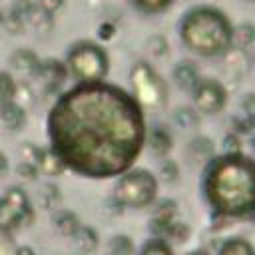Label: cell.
<instances>
[{
	"label": "cell",
	"mask_w": 255,
	"mask_h": 255,
	"mask_svg": "<svg viewBox=\"0 0 255 255\" xmlns=\"http://www.w3.org/2000/svg\"><path fill=\"white\" fill-rule=\"evenodd\" d=\"M0 116H2L4 124H6L8 128H12V129H18V128L24 124V120H26L24 110H22L20 106L12 104V102H8V104H4V106L0 108Z\"/></svg>",
	"instance_id": "cell-10"
},
{
	"label": "cell",
	"mask_w": 255,
	"mask_h": 255,
	"mask_svg": "<svg viewBox=\"0 0 255 255\" xmlns=\"http://www.w3.org/2000/svg\"><path fill=\"white\" fill-rule=\"evenodd\" d=\"M151 145H153V149L155 151H165L167 147H169V135L165 133V131H161V129H155L153 133H151Z\"/></svg>",
	"instance_id": "cell-16"
},
{
	"label": "cell",
	"mask_w": 255,
	"mask_h": 255,
	"mask_svg": "<svg viewBox=\"0 0 255 255\" xmlns=\"http://www.w3.org/2000/svg\"><path fill=\"white\" fill-rule=\"evenodd\" d=\"M245 110H247V114H249V116H253V118H255V94H251V96L245 100Z\"/></svg>",
	"instance_id": "cell-20"
},
{
	"label": "cell",
	"mask_w": 255,
	"mask_h": 255,
	"mask_svg": "<svg viewBox=\"0 0 255 255\" xmlns=\"http://www.w3.org/2000/svg\"><path fill=\"white\" fill-rule=\"evenodd\" d=\"M235 38H237V42H239L241 46L251 44V42L255 40V30H253V26H247V24L239 26V28L235 30Z\"/></svg>",
	"instance_id": "cell-15"
},
{
	"label": "cell",
	"mask_w": 255,
	"mask_h": 255,
	"mask_svg": "<svg viewBox=\"0 0 255 255\" xmlns=\"http://www.w3.org/2000/svg\"><path fill=\"white\" fill-rule=\"evenodd\" d=\"M195 104L205 114H215L225 104V92L223 88L213 80H203L195 88Z\"/></svg>",
	"instance_id": "cell-8"
},
{
	"label": "cell",
	"mask_w": 255,
	"mask_h": 255,
	"mask_svg": "<svg viewBox=\"0 0 255 255\" xmlns=\"http://www.w3.org/2000/svg\"><path fill=\"white\" fill-rule=\"evenodd\" d=\"M219 255H253V249L247 241L243 239H233L229 243L223 245V249L219 251Z\"/></svg>",
	"instance_id": "cell-12"
},
{
	"label": "cell",
	"mask_w": 255,
	"mask_h": 255,
	"mask_svg": "<svg viewBox=\"0 0 255 255\" xmlns=\"http://www.w3.org/2000/svg\"><path fill=\"white\" fill-rule=\"evenodd\" d=\"M191 255H205V253H191Z\"/></svg>",
	"instance_id": "cell-23"
},
{
	"label": "cell",
	"mask_w": 255,
	"mask_h": 255,
	"mask_svg": "<svg viewBox=\"0 0 255 255\" xmlns=\"http://www.w3.org/2000/svg\"><path fill=\"white\" fill-rule=\"evenodd\" d=\"M60 4H62V0H40V8L44 12H54Z\"/></svg>",
	"instance_id": "cell-19"
},
{
	"label": "cell",
	"mask_w": 255,
	"mask_h": 255,
	"mask_svg": "<svg viewBox=\"0 0 255 255\" xmlns=\"http://www.w3.org/2000/svg\"><path fill=\"white\" fill-rule=\"evenodd\" d=\"M28 213V199L20 189H10L0 197V229H14Z\"/></svg>",
	"instance_id": "cell-7"
},
{
	"label": "cell",
	"mask_w": 255,
	"mask_h": 255,
	"mask_svg": "<svg viewBox=\"0 0 255 255\" xmlns=\"http://www.w3.org/2000/svg\"><path fill=\"white\" fill-rule=\"evenodd\" d=\"M12 64H14L18 70H30V68H36V66H38L36 58H34L30 52H18V54H14Z\"/></svg>",
	"instance_id": "cell-14"
},
{
	"label": "cell",
	"mask_w": 255,
	"mask_h": 255,
	"mask_svg": "<svg viewBox=\"0 0 255 255\" xmlns=\"http://www.w3.org/2000/svg\"><path fill=\"white\" fill-rule=\"evenodd\" d=\"M70 68L78 78L94 82L106 74V56L100 48L84 44L70 54Z\"/></svg>",
	"instance_id": "cell-6"
},
{
	"label": "cell",
	"mask_w": 255,
	"mask_h": 255,
	"mask_svg": "<svg viewBox=\"0 0 255 255\" xmlns=\"http://www.w3.org/2000/svg\"><path fill=\"white\" fill-rule=\"evenodd\" d=\"M251 2H253V0H251Z\"/></svg>",
	"instance_id": "cell-24"
},
{
	"label": "cell",
	"mask_w": 255,
	"mask_h": 255,
	"mask_svg": "<svg viewBox=\"0 0 255 255\" xmlns=\"http://www.w3.org/2000/svg\"><path fill=\"white\" fill-rule=\"evenodd\" d=\"M131 84L135 90V96L145 106H161L165 102V84L163 80L143 62L135 64L131 70Z\"/></svg>",
	"instance_id": "cell-5"
},
{
	"label": "cell",
	"mask_w": 255,
	"mask_h": 255,
	"mask_svg": "<svg viewBox=\"0 0 255 255\" xmlns=\"http://www.w3.org/2000/svg\"><path fill=\"white\" fill-rule=\"evenodd\" d=\"M141 255H171V249L163 241H151L143 247Z\"/></svg>",
	"instance_id": "cell-17"
},
{
	"label": "cell",
	"mask_w": 255,
	"mask_h": 255,
	"mask_svg": "<svg viewBox=\"0 0 255 255\" xmlns=\"http://www.w3.org/2000/svg\"><path fill=\"white\" fill-rule=\"evenodd\" d=\"M0 255H8V253H6V249H4V245H2V243H0Z\"/></svg>",
	"instance_id": "cell-22"
},
{
	"label": "cell",
	"mask_w": 255,
	"mask_h": 255,
	"mask_svg": "<svg viewBox=\"0 0 255 255\" xmlns=\"http://www.w3.org/2000/svg\"><path fill=\"white\" fill-rule=\"evenodd\" d=\"M143 10H151V12H155V10H161V8H165L171 0H135Z\"/></svg>",
	"instance_id": "cell-18"
},
{
	"label": "cell",
	"mask_w": 255,
	"mask_h": 255,
	"mask_svg": "<svg viewBox=\"0 0 255 255\" xmlns=\"http://www.w3.org/2000/svg\"><path fill=\"white\" fill-rule=\"evenodd\" d=\"M12 96H14V82L10 80V76L0 72V106L8 104Z\"/></svg>",
	"instance_id": "cell-13"
},
{
	"label": "cell",
	"mask_w": 255,
	"mask_h": 255,
	"mask_svg": "<svg viewBox=\"0 0 255 255\" xmlns=\"http://www.w3.org/2000/svg\"><path fill=\"white\" fill-rule=\"evenodd\" d=\"M207 197L225 215H243L255 209V163L241 155L219 159L207 177Z\"/></svg>",
	"instance_id": "cell-2"
},
{
	"label": "cell",
	"mask_w": 255,
	"mask_h": 255,
	"mask_svg": "<svg viewBox=\"0 0 255 255\" xmlns=\"http://www.w3.org/2000/svg\"><path fill=\"white\" fill-rule=\"evenodd\" d=\"M181 36L191 50L203 56H213L229 46L231 28L219 12L211 8H201L185 18L181 26Z\"/></svg>",
	"instance_id": "cell-3"
},
{
	"label": "cell",
	"mask_w": 255,
	"mask_h": 255,
	"mask_svg": "<svg viewBox=\"0 0 255 255\" xmlns=\"http://www.w3.org/2000/svg\"><path fill=\"white\" fill-rule=\"evenodd\" d=\"M155 195V179L147 171L126 173L116 185V197L128 207H143Z\"/></svg>",
	"instance_id": "cell-4"
},
{
	"label": "cell",
	"mask_w": 255,
	"mask_h": 255,
	"mask_svg": "<svg viewBox=\"0 0 255 255\" xmlns=\"http://www.w3.org/2000/svg\"><path fill=\"white\" fill-rule=\"evenodd\" d=\"M54 153L80 173L108 177L129 167L143 139L131 98L112 86H82L66 94L50 116Z\"/></svg>",
	"instance_id": "cell-1"
},
{
	"label": "cell",
	"mask_w": 255,
	"mask_h": 255,
	"mask_svg": "<svg viewBox=\"0 0 255 255\" xmlns=\"http://www.w3.org/2000/svg\"><path fill=\"white\" fill-rule=\"evenodd\" d=\"M173 78L177 80V84L183 88V90H191V88H197L199 80H197V70L191 62H181L175 72H173Z\"/></svg>",
	"instance_id": "cell-9"
},
{
	"label": "cell",
	"mask_w": 255,
	"mask_h": 255,
	"mask_svg": "<svg viewBox=\"0 0 255 255\" xmlns=\"http://www.w3.org/2000/svg\"><path fill=\"white\" fill-rule=\"evenodd\" d=\"M38 165L42 167V171H46V173H50V175L60 173L62 167H64V163L60 161V157H58L56 153H52V151H44V149L38 151Z\"/></svg>",
	"instance_id": "cell-11"
},
{
	"label": "cell",
	"mask_w": 255,
	"mask_h": 255,
	"mask_svg": "<svg viewBox=\"0 0 255 255\" xmlns=\"http://www.w3.org/2000/svg\"><path fill=\"white\" fill-rule=\"evenodd\" d=\"M4 169H6V157H4L2 153H0V173H2Z\"/></svg>",
	"instance_id": "cell-21"
}]
</instances>
